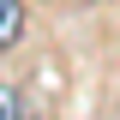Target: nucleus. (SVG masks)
Instances as JSON below:
<instances>
[{
    "instance_id": "f03ea898",
    "label": "nucleus",
    "mask_w": 120,
    "mask_h": 120,
    "mask_svg": "<svg viewBox=\"0 0 120 120\" xmlns=\"http://www.w3.org/2000/svg\"><path fill=\"white\" fill-rule=\"evenodd\" d=\"M0 120H18V90L0 84Z\"/></svg>"
},
{
    "instance_id": "f257e3e1",
    "label": "nucleus",
    "mask_w": 120,
    "mask_h": 120,
    "mask_svg": "<svg viewBox=\"0 0 120 120\" xmlns=\"http://www.w3.org/2000/svg\"><path fill=\"white\" fill-rule=\"evenodd\" d=\"M24 36V0H0V48H12Z\"/></svg>"
}]
</instances>
